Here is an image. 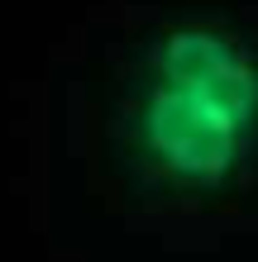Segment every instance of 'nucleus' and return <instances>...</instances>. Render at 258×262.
<instances>
[{"label":"nucleus","mask_w":258,"mask_h":262,"mask_svg":"<svg viewBox=\"0 0 258 262\" xmlns=\"http://www.w3.org/2000/svg\"><path fill=\"white\" fill-rule=\"evenodd\" d=\"M101 148L139 205H210L258 177V38L177 14L129 43L105 91Z\"/></svg>","instance_id":"f257e3e1"}]
</instances>
